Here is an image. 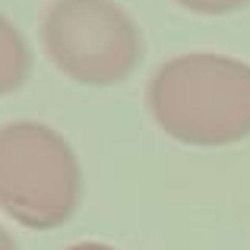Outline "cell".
<instances>
[{"instance_id": "obj_7", "label": "cell", "mask_w": 250, "mask_h": 250, "mask_svg": "<svg viewBox=\"0 0 250 250\" xmlns=\"http://www.w3.org/2000/svg\"><path fill=\"white\" fill-rule=\"evenodd\" d=\"M67 250H114V247L98 244V241H83V244H73V247H67Z\"/></svg>"}, {"instance_id": "obj_3", "label": "cell", "mask_w": 250, "mask_h": 250, "mask_svg": "<svg viewBox=\"0 0 250 250\" xmlns=\"http://www.w3.org/2000/svg\"><path fill=\"white\" fill-rule=\"evenodd\" d=\"M42 44L83 85L124 83L143 57L140 29L114 0H54L42 19Z\"/></svg>"}, {"instance_id": "obj_2", "label": "cell", "mask_w": 250, "mask_h": 250, "mask_svg": "<svg viewBox=\"0 0 250 250\" xmlns=\"http://www.w3.org/2000/svg\"><path fill=\"white\" fill-rule=\"evenodd\" d=\"M83 200L73 146L38 121L0 127V209L32 231L67 225Z\"/></svg>"}, {"instance_id": "obj_4", "label": "cell", "mask_w": 250, "mask_h": 250, "mask_svg": "<svg viewBox=\"0 0 250 250\" xmlns=\"http://www.w3.org/2000/svg\"><path fill=\"white\" fill-rule=\"evenodd\" d=\"M32 73V51L22 32L0 13V95L22 89Z\"/></svg>"}, {"instance_id": "obj_6", "label": "cell", "mask_w": 250, "mask_h": 250, "mask_svg": "<svg viewBox=\"0 0 250 250\" xmlns=\"http://www.w3.org/2000/svg\"><path fill=\"white\" fill-rule=\"evenodd\" d=\"M0 250H19V247H16V241H13V234L6 231L3 225H0Z\"/></svg>"}, {"instance_id": "obj_5", "label": "cell", "mask_w": 250, "mask_h": 250, "mask_svg": "<svg viewBox=\"0 0 250 250\" xmlns=\"http://www.w3.org/2000/svg\"><path fill=\"white\" fill-rule=\"evenodd\" d=\"M184 10L206 13V16H222V13H234L241 6H247L250 0H177Z\"/></svg>"}, {"instance_id": "obj_1", "label": "cell", "mask_w": 250, "mask_h": 250, "mask_svg": "<svg viewBox=\"0 0 250 250\" xmlns=\"http://www.w3.org/2000/svg\"><path fill=\"white\" fill-rule=\"evenodd\" d=\"M149 111L187 146H228L250 136V63L215 51L165 61L149 83Z\"/></svg>"}]
</instances>
